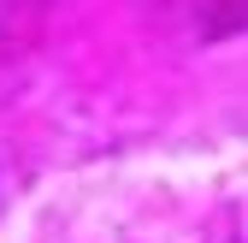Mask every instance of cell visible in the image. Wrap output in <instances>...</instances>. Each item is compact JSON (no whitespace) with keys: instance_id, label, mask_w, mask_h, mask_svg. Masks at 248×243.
Returning <instances> with one entry per match:
<instances>
[]
</instances>
